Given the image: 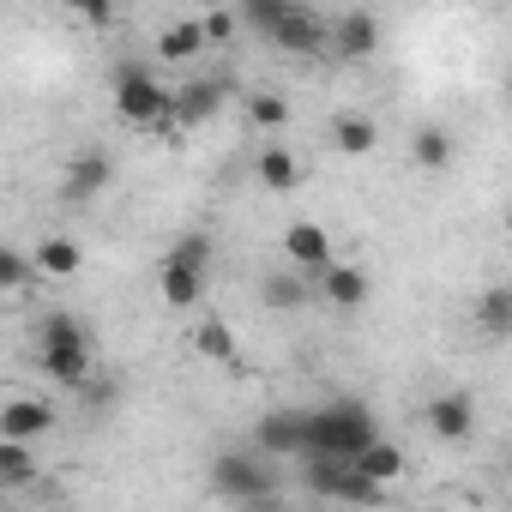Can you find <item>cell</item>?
Instances as JSON below:
<instances>
[{
  "label": "cell",
  "instance_id": "6da1fadb",
  "mask_svg": "<svg viewBox=\"0 0 512 512\" xmlns=\"http://www.w3.org/2000/svg\"><path fill=\"white\" fill-rule=\"evenodd\" d=\"M374 434H380V422H374V410L356 404V398L302 410V458H356Z\"/></svg>",
  "mask_w": 512,
  "mask_h": 512
},
{
  "label": "cell",
  "instance_id": "7a4b0ae2",
  "mask_svg": "<svg viewBox=\"0 0 512 512\" xmlns=\"http://www.w3.org/2000/svg\"><path fill=\"white\" fill-rule=\"evenodd\" d=\"M37 368L55 380V386H85L91 380V338H85V326H79V314H67V308H55L43 326H37Z\"/></svg>",
  "mask_w": 512,
  "mask_h": 512
},
{
  "label": "cell",
  "instance_id": "3957f363",
  "mask_svg": "<svg viewBox=\"0 0 512 512\" xmlns=\"http://www.w3.org/2000/svg\"><path fill=\"white\" fill-rule=\"evenodd\" d=\"M115 109H121L127 127L169 133V91H163L145 67H121V73H115Z\"/></svg>",
  "mask_w": 512,
  "mask_h": 512
},
{
  "label": "cell",
  "instance_id": "277c9868",
  "mask_svg": "<svg viewBox=\"0 0 512 512\" xmlns=\"http://www.w3.org/2000/svg\"><path fill=\"white\" fill-rule=\"evenodd\" d=\"M211 488H217L223 500L260 506V500H272V494H278V476H272V464L247 458V452H223V458L211 464Z\"/></svg>",
  "mask_w": 512,
  "mask_h": 512
},
{
  "label": "cell",
  "instance_id": "5b68a950",
  "mask_svg": "<svg viewBox=\"0 0 512 512\" xmlns=\"http://www.w3.org/2000/svg\"><path fill=\"white\" fill-rule=\"evenodd\" d=\"M266 37H272V49H284V55L308 61V55H320V49H326V19H320L314 7H302V0H284V13L266 25Z\"/></svg>",
  "mask_w": 512,
  "mask_h": 512
},
{
  "label": "cell",
  "instance_id": "8992f818",
  "mask_svg": "<svg viewBox=\"0 0 512 512\" xmlns=\"http://www.w3.org/2000/svg\"><path fill=\"white\" fill-rule=\"evenodd\" d=\"M229 97V79H187L181 91H169V127H205Z\"/></svg>",
  "mask_w": 512,
  "mask_h": 512
},
{
  "label": "cell",
  "instance_id": "52a82bcc",
  "mask_svg": "<svg viewBox=\"0 0 512 512\" xmlns=\"http://www.w3.org/2000/svg\"><path fill=\"white\" fill-rule=\"evenodd\" d=\"M314 278H320V296H326L332 308H344V314H356V308L368 302V290H374V284H368V266H356V260H326Z\"/></svg>",
  "mask_w": 512,
  "mask_h": 512
},
{
  "label": "cell",
  "instance_id": "ba28073f",
  "mask_svg": "<svg viewBox=\"0 0 512 512\" xmlns=\"http://www.w3.org/2000/svg\"><path fill=\"white\" fill-rule=\"evenodd\" d=\"M284 260L296 266V272H320L326 260H332V235H326V223H314V217H302V223H290L284 229Z\"/></svg>",
  "mask_w": 512,
  "mask_h": 512
},
{
  "label": "cell",
  "instance_id": "9c48e42d",
  "mask_svg": "<svg viewBox=\"0 0 512 512\" xmlns=\"http://www.w3.org/2000/svg\"><path fill=\"white\" fill-rule=\"evenodd\" d=\"M326 49H338L344 61H368L380 49V19L374 13H344L338 25H326Z\"/></svg>",
  "mask_w": 512,
  "mask_h": 512
},
{
  "label": "cell",
  "instance_id": "30bf717a",
  "mask_svg": "<svg viewBox=\"0 0 512 512\" xmlns=\"http://www.w3.org/2000/svg\"><path fill=\"white\" fill-rule=\"evenodd\" d=\"M422 422L440 434V440H470L476 434V404L464 398V392H440V398H428V410H422Z\"/></svg>",
  "mask_w": 512,
  "mask_h": 512
},
{
  "label": "cell",
  "instance_id": "8fae6325",
  "mask_svg": "<svg viewBox=\"0 0 512 512\" xmlns=\"http://www.w3.org/2000/svg\"><path fill=\"white\" fill-rule=\"evenodd\" d=\"M55 428V404L49 398H13L7 410H0V434L13 440H43Z\"/></svg>",
  "mask_w": 512,
  "mask_h": 512
},
{
  "label": "cell",
  "instance_id": "7c38bea8",
  "mask_svg": "<svg viewBox=\"0 0 512 512\" xmlns=\"http://www.w3.org/2000/svg\"><path fill=\"white\" fill-rule=\"evenodd\" d=\"M266 458H302V410H272L260 428H253Z\"/></svg>",
  "mask_w": 512,
  "mask_h": 512
},
{
  "label": "cell",
  "instance_id": "4fadbf2b",
  "mask_svg": "<svg viewBox=\"0 0 512 512\" xmlns=\"http://www.w3.org/2000/svg\"><path fill=\"white\" fill-rule=\"evenodd\" d=\"M31 266H37L43 278H79L85 247H79L73 235H43V241H37V253H31Z\"/></svg>",
  "mask_w": 512,
  "mask_h": 512
},
{
  "label": "cell",
  "instance_id": "5bb4252c",
  "mask_svg": "<svg viewBox=\"0 0 512 512\" xmlns=\"http://www.w3.org/2000/svg\"><path fill=\"white\" fill-rule=\"evenodd\" d=\"M109 181H115V163H109L103 151H79V157L67 163V199H97Z\"/></svg>",
  "mask_w": 512,
  "mask_h": 512
},
{
  "label": "cell",
  "instance_id": "9a60e30c",
  "mask_svg": "<svg viewBox=\"0 0 512 512\" xmlns=\"http://www.w3.org/2000/svg\"><path fill=\"white\" fill-rule=\"evenodd\" d=\"M31 482H37V452H31V440L0 434V494L31 488Z\"/></svg>",
  "mask_w": 512,
  "mask_h": 512
},
{
  "label": "cell",
  "instance_id": "2e32d148",
  "mask_svg": "<svg viewBox=\"0 0 512 512\" xmlns=\"http://www.w3.org/2000/svg\"><path fill=\"white\" fill-rule=\"evenodd\" d=\"M157 290H163V302H169V308H199V296H205V272L163 260V272H157Z\"/></svg>",
  "mask_w": 512,
  "mask_h": 512
},
{
  "label": "cell",
  "instance_id": "e0dca14e",
  "mask_svg": "<svg viewBox=\"0 0 512 512\" xmlns=\"http://www.w3.org/2000/svg\"><path fill=\"white\" fill-rule=\"evenodd\" d=\"M350 464H356L362 476H374V482H386V488H392V482L404 476V452H398V446H392L386 434H374V440H368V446H362V452H356Z\"/></svg>",
  "mask_w": 512,
  "mask_h": 512
},
{
  "label": "cell",
  "instance_id": "ac0fdd59",
  "mask_svg": "<svg viewBox=\"0 0 512 512\" xmlns=\"http://www.w3.org/2000/svg\"><path fill=\"white\" fill-rule=\"evenodd\" d=\"M332 145H338L344 157H368V151L380 145V127H374L368 115H338V121H332Z\"/></svg>",
  "mask_w": 512,
  "mask_h": 512
},
{
  "label": "cell",
  "instance_id": "d6986e66",
  "mask_svg": "<svg viewBox=\"0 0 512 512\" xmlns=\"http://www.w3.org/2000/svg\"><path fill=\"white\" fill-rule=\"evenodd\" d=\"M253 169H260V181H266L272 193H290V187L302 181V163H296V151H284V145H266Z\"/></svg>",
  "mask_w": 512,
  "mask_h": 512
},
{
  "label": "cell",
  "instance_id": "ffe728a7",
  "mask_svg": "<svg viewBox=\"0 0 512 512\" xmlns=\"http://www.w3.org/2000/svg\"><path fill=\"white\" fill-rule=\"evenodd\" d=\"M199 49H205V31H199V19H175V25L157 37V55H163V61H175V67H181V61H193Z\"/></svg>",
  "mask_w": 512,
  "mask_h": 512
},
{
  "label": "cell",
  "instance_id": "44dd1931",
  "mask_svg": "<svg viewBox=\"0 0 512 512\" xmlns=\"http://www.w3.org/2000/svg\"><path fill=\"white\" fill-rule=\"evenodd\" d=\"M260 296H266V308H278V314H296V308L308 302V284H302V272L290 266V272H272V278L260 284Z\"/></svg>",
  "mask_w": 512,
  "mask_h": 512
},
{
  "label": "cell",
  "instance_id": "7402d4cb",
  "mask_svg": "<svg viewBox=\"0 0 512 512\" xmlns=\"http://www.w3.org/2000/svg\"><path fill=\"white\" fill-rule=\"evenodd\" d=\"M410 157H416L428 175H440V169L452 163V139H446V127H416V139H410Z\"/></svg>",
  "mask_w": 512,
  "mask_h": 512
},
{
  "label": "cell",
  "instance_id": "603a6c76",
  "mask_svg": "<svg viewBox=\"0 0 512 512\" xmlns=\"http://www.w3.org/2000/svg\"><path fill=\"white\" fill-rule=\"evenodd\" d=\"M476 326H482L488 338H506V332H512V290H506V284H494V290L476 302Z\"/></svg>",
  "mask_w": 512,
  "mask_h": 512
},
{
  "label": "cell",
  "instance_id": "cb8c5ba5",
  "mask_svg": "<svg viewBox=\"0 0 512 512\" xmlns=\"http://www.w3.org/2000/svg\"><path fill=\"white\" fill-rule=\"evenodd\" d=\"M163 260H175V266H193V272H211V235L205 229H181L175 241H169V253Z\"/></svg>",
  "mask_w": 512,
  "mask_h": 512
},
{
  "label": "cell",
  "instance_id": "d4e9b609",
  "mask_svg": "<svg viewBox=\"0 0 512 512\" xmlns=\"http://www.w3.org/2000/svg\"><path fill=\"white\" fill-rule=\"evenodd\" d=\"M193 344H199V356H211V362H223V368H235V332L223 326V320H199V332H193Z\"/></svg>",
  "mask_w": 512,
  "mask_h": 512
},
{
  "label": "cell",
  "instance_id": "484cf974",
  "mask_svg": "<svg viewBox=\"0 0 512 512\" xmlns=\"http://www.w3.org/2000/svg\"><path fill=\"white\" fill-rule=\"evenodd\" d=\"M31 278H37V266H31V253H19V247H7L0 241V290H31Z\"/></svg>",
  "mask_w": 512,
  "mask_h": 512
},
{
  "label": "cell",
  "instance_id": "4316f807",
  "mask_svg": "<svg viewBox=\"0 0 512 512\" xmlns=\"http://www.w3.org/2000/svg\"><path fill=\"white\" fill-rule=\"evenodd\" d=\"M247 121L253 127H284L290 121V103L278 91H260V97H247Z\"/></svg>",
  "mask_w": 512,
  "mask_h": 512
},
{
  "label": "cell",
  "instance_id": "83f0119b",
  "mask_svg": "<svg viewBox=\"0 0 512 512\" xmlns=\"http://www.w3.org/2000/svg\"><path fill=\"white\" fill-rule=\"evenodd\" d=\"M278 13H284V0H235V25H247V31H266Z\"/></svg>",
  "mask_w": 512,
  "mask_h": 512
},
{
  "label": "cell",
  "instance_id": "f1b7e54d",
  "mask_svg": "<svg viewBox=\"0 0 512 512\" xmlns=\"http://www.w3.org/2000/svg\"><path fill=\"white\" fill-rule=\"evenodd\" d=\"M199 31H205V49H211V43H229V37H235V13H229V7H217V13H205V19H199Z\"/></svg>",
  "mask_w": 512,
  "mask_h": 512
},
{
  "label": "cell",
  "instance_id": "f546056e",
  "mask_svg": "<svg viewBox=\"0 0 512 512\" xmlns=\"http://www.w3.org/2000/svg\"><path fill=\"white\" fill-rule=\"evenodd\" d=\"M67 7H73L85 25H109V19H115V0H67Z\"/></svg>",
  "mask_w": 512,
  "mask_h": 512
}]
</instances>
